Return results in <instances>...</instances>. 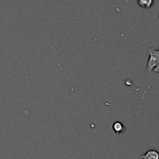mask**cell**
Returning <instances> with one entry per match:
<instances>
[{
	"mask_svg": "<svg viewBox=\"0 0 159 159\" xmlns=\"http://www.w3.org/2000/svg\"><path fill=\"white\" fill-rule=\"evenodd\" d=\"M149 60L147 62V71L151 74L153 71L159 73V49H155L153 48H148Z\"/></svg>",
	"mask_w": 159,
	"mask_h": 159,
	"instance_id": "obj_1",
	"label": "cell"
},
{
	"mask_svg": "<svg viewBox=\"0 0 159 159\" xmlns=\"http://www.w3.org/2000/svg\"><path fill=\"white\" fill-rule=\"evenodd\" d=\"M141 159H159V153L157 150H149L141 157Z\"/></svg>",
	"mask_w": 159,
	"mask_h": 159,
	"instance_id": "obj_2",
	"label": "cell"
},
{
	"mask_svg": "<svg viewBox=\"0 0 159 159\" xmlns=\"http://www.w3.org/2000/svg\"><path fill=\"white\" fill-rule=\"evenodd\" d=\"M112 129H113V130H114L117 134L122 133V132L124 131V129H125V128H124L123 124H122L121 122H119V121H116V122L113 124Z\"/></svg>",
	"mask_w": 159,
	"mask_h": 159,
	"instance_id": "obj_4",
	"label": "cell"
},
{
	"mask_svg": "<svg viewBox=\"0 0 159 159\" xmlns=\"http://www.w3.org/2000/svg\"><path fill=\"white\" fill-rule=\"evenodd\" d=\"M137 3L142 8H151L154 5V0H138Z\"/></svg>",
	"mask_w": 159,
	"mask_h": 159,
	"instance_id": "obj_3",
	"label": "cell"
}]
</instances>
